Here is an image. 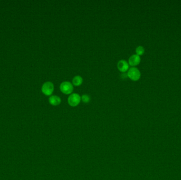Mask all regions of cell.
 Returning <instances> with one entry per match:
<instances>
[{
  "label": "cell",
  "mask_w": 181,
  "mask_h": 180,
  "mask_svg": "<svg viewBox=\"0 0 181 180\" xmlns=\"http://www.w3.org/2000/svg\"><path fill=\"white\" fill-rule=\"evenodd\" d=\"M141 61L140 57L136 54H132L129 59V64L132 67L136 66L140 64Z\"/></svg>",
  "instance_id": "5"
},
{
  "label": "cell",
  "mask_w": 181,
  "mask_h": 180,
  "mask_svg": "<svg viewBox=\"0 0 181 180\" xmlns=\"http://www.w3.org/2000/svg\"><path fill=\"white\" fill-rule=\"evenodd\" d=\"M49 102L52 106H57L61 103V99L56 95H52L49 98Z\"/></svg>",
  "instance_id": "7"
},
{
  "label": "cell",
  "mask_w": 181,
  "mask_h": 180,
  "mask_svg": "<svg viewBox=\"0 0 181 180\" xmlns=\"http://www.w3.org/2000/svg\"><path fill=\"white\" fill-rule=\"evenodd\" d=\"M54 90V84L52 82H47L42 85L41 88L42 92L46 96H50L52 94Z\"/></svg>",
  "instance_id": "3"
},
{
  "label": "cell",
  "mask_w": 181,
  "mask_h": 180,
  "mask_svg": "<svg viewBox=\"0 0 181 180\" xmlns=\"http://www.w3.org/2000/svg\"><path fill=\"white\" fill-rule=\"evenodd\" d=\"M136 54L138 55L139 56H142L144 54L145 52V48L142 46H138L136 49Z\"/></svg>",
  "instance_id": "9"
},
{
  "label": "cell",
  "mask_w": 181,
  "mask_h": 180,
  "mask_svg": "<svg viewBox=\"0 0 181 180\" xmlns=\"http://www.w3.org/2000/svg\"><path fill=\"white\" fill-rule=\"evenodd\" d=\"M83 81V79L82 78V77L78 75V76H75L73 78L72 82H73V85H74L75 86H79L82 84Z\"/></svg>",
  "instance_id": "8"
},
{
  "label": "cell",
  "mask_w": 181,
  "mask_h": 180,
  "mask_svg": "<svg viewBox=\"0 0 181 180\" xmlns=\"http://www.w3.org/2000/svg\"><path fill=\"white\" fill-rule=\"evenodd\" d=\"M81 100V97L76 93L71 94L68 98V103L70 106L75 107L79 104Z\"/></svg>",
  "instance_id": "4"
},
{
  "label": "cell",
  "mask_w": 181,
  "mask_h": 180,
  "mask_svg": "<svg viewBox=\"0 0 181 180\" xmlns=\"http://www.w3.org/2000/svg\"><path fill=\"white\" fill-rule=\"evenodd\" d=\"M90 99H91V97L89 95H87V94H84L81 97V100L84 103H89Z\"/></svg>",
  "instance_id": "10"
},
{
  "label": "cell",
  "mask_w": 181,
  "mask_h": 180,
  "mask_svg": "<svg viewBox=\"0 0 181 180\" xmlns=\"http://www.w3.org/2000/svg\"><path fill=\"white\" fill-rule=\"evenodd\" d=\"M117 67L119 70L122 72H125L129 69V64L127 62L124 60H120L117 64Z\"/></svg>",
  "instance_id": "6"
},
{
  "label": "cell",
  "mask_w": 181,
  "mask_h": 180,
  "mask_svg": "<svg viewBox=\"0 0 181 180\" xmlns=\"http://www.w3.org/2000/svg\"><path fill=\"white\" fill-rule=\"evenodd\" d=\"M60 90L63 93L66 95L71 94L73 89V85L69 82H62L60 86Z\"/></svg>",
  "instance_id": "2"
},
{
  "label": "cell",
  "mask_w": 181,
  "mask_h": 180,
  "mask_svg": "<svg viewBox=\"0 0 181 180\" xmlns=\"http://www.w3.org/2000/svg\"><path fill=\"white\" fill-rule=\"evenodd\" d=\"M127 75L130 79L133 81L138 80L141 77V73L139 69L134 67H132L129 68Z\"/></svg>",
  "instance_id": "1"
}]
</instances>
